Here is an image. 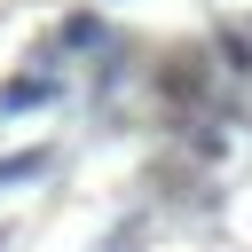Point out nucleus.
I'll use <instances>...</instances> for the list:
<instances>
[{
  "instance_id": "1",
  "label": "nucleus",
  "mask_w": 252,
  "mask_h": 252,
  "mask_svg": "<svg viewBox=\"0 0 252 252\" xmlns=\"http://www.w3.org/2000/svg\"><path fill=\"white\" fill-rule=\"evenodd\" d=\"M39 102H55V71H16V79L0 87V118H16V110H39Z\"/></svg>"
},
{
  "instance_id": "2",
  "label": "nucleus",
  "mask_w": 252,
  "mask_h": 252,
  "mask_svg": "<svg viewBox=\"0 0 252 252\" xmlns=\"http://www.w3.org/2000/svg\"><path fill=\"white\" fill-rule=\"evenodd\" d=\"M47 173V150H16V158H0V189H16V181H39Z\"/></svg>"
},
{
  "instance_id": "3",
  "label": "nucleus",
  "mask_w": 252,
  "mask_h": 252,
  "mask_svg": "<svg viewBox=\"0 0 252 252\" xmlns=\"http://www.w3.org/2000/svg\"><path fill=\"white\" fill-rule=\"evenodd\" d=\"M94 39H102V24H94V16H71V24L55 32V47H94Z\"/></svg>"
},
{
  "instance_id": "4",
  "label": "nucleus",
  "mask_w": 252,
  "mask_h": 252,
  "mask_svg": "<svg viewBox=\"0 0 252 252\" xmlns=\"http://www.w3.org/2000/svg\"><path fill=\"white\" fill-rule=\"evenodd\" d=\"M0 244H8V236H0Z\"/></svg>"
}]
</instances>
